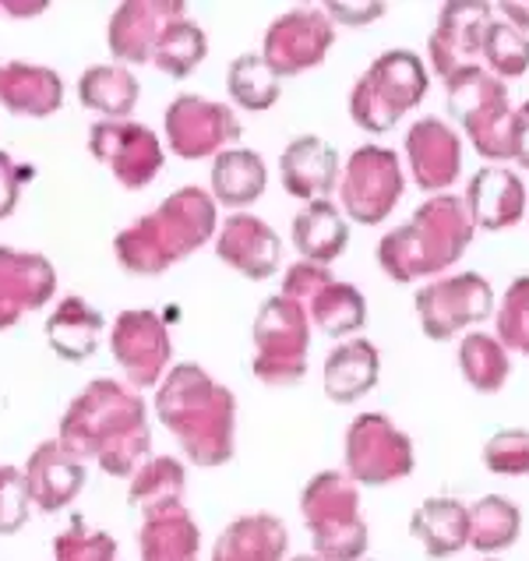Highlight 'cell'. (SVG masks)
I'll use <instances>...</instances> for the list:
<instances>
[{
    "label": "cell",
    "mask_w": 529,
    "mask_h": 561,
    "mask_svg": "<svg viewBox=\"0 0 529 561\" xmlns=\"http://www.w3.org/2000/svg\"><path fill=\"white\" fill-rule=\"evenodd\" d=\"M60 445H68L82 462L95 459L114 477H135L152 445L146 403L127 385L95 378L64 413Z\"/></svg>",
    "instance_id": "1"
},
{
    "label": "cell",
    "mask_w": 529,
    "mask_h": 561,
    "mask_svg": "<svg viewBox=\"0 0 529 561\" xmlns=\"http://www.w3.org/2000/svg\"><path fill=\"white\" fill-rule=\"evenodd\" d=\"M156 413L170 435L181 442L184 456L198 467H222L233 456L237 403L198 364H176L159 381Z\"/></svg>",
    "instance_id": "2"
},
{
    "label": "cell",
    "mask_w": 529,
    "mask_h": 561,
    "mask_svg": "<svg viewBox=\"0 0 529 561\" xmlns=\"http://www.w3.org/2000/svg\"><path fill=\"white\" fill-rule=\"evenodd\" d=\"M473 244V222L462 198L430 195L410 222L381 237L378 262L392 283H416L441 276Z\"/></svg>",
    "instance_id": "3"
},
{
    "label": "cell",
    "mask_w": 529,
    "mask_h": 561,
    "mask_svg": "<svg viewBox=\"0 0 529 561\" xmlns=\"http://www.w3.org/2000/svg\"><path fill=\"white\" fill-rule=\"evenodd\" d=\"M216 233V198L202 187H181L152 216L135 219L117 237V259L127 272L159 276L170 265L187 259Z\"/></svg>",
    "instance_id": "4"
},
{
    "label": "cell",
    "mask_w": 529,
    "mask_h": 561,
    "mask_svg": "<svg viewBox=\"0 0 529 561\" xmlns=\"http://www.w3.org/2000/svg\"><path fill=\"white\" fill-rule=\"evenodd\" d=\"M430 89V71L413 50H389L367 68L349 92V117L367 135H384Z\"/></svg>",
    "instance_id": "5"
},
{
    "label": "cell",
    "mask_w": 529,
    "mask_h": 561,
    "mask_svg": "<svg viewBox=\"0 0 529 561\" xmlns=\"http://www.w3.org/2000/svg\"><path fill=\"white\" fill-rule=\"evenodd\" d=\"M448 110L467 131L470 146L491 159V163H505L511 159V124H516V110L508 103V85L487 75L480 64H470L456 75L445 78Z\"/></svg>",
    "instance_id": "6"
},
{
    "label": "cell",
    "mask_w": 529,
    "mask_h": 561,
    "mask_svg": "<svg viewBox=\"0 0 529 561\" xmlns=\"http://www.w3.org/2000/svg\"><path fill=\"white\" fill-rule=\"evenodd\" d=\"M357 484L343 473H318L303 488V519L314 534L322 561H357L367 551V526L357 512Z\"/></svg>",
    "instance_id": "7"
},
{
    "label": "cell",
    "mask_w": 529,
    "mask_h": 561,
    "mask_svg": "<svg viewBox=\"0 0 529 561\" xmlns=\"http://www.w3.org/2000/svg\"><path fill=\"white\" fill-rule=\"evenodd\" d=\"M254 357L251 367L265 385H297L308 375L311 318L290 297H268L251 329Z\"/></svg>",
    "instance_id": "8"
},
{
    "label": "cell",
    "mask_w": 529,
    "mask_h": 561,
    "mask_svg": "<svg viewBox=\"0 0 529 561\" xmlns=\"http://www.w3.org/2000/svg\"><path fill=\"white\" fill-rule=\"evenodd\" d=\"M413 304L427 340L448 343L452 335L484 325L494 314V286L480 272H459V276L421 286Z\"/></svg>",
    "instance_id": "9"
},
{
    "label": "cell",
    "mask_w": 529,
    "mask_h": 561,
    "mask_svg": "<svg viewBox=\"0 0 529 561\" xmlns=\"http://www.w3.org/2000/svg\"><path fill=\"white\" fill-rule=\"evenodd\" d=\"M403 191H406L403 163L384 146H360L346 159V167L340 173L343 216L353 222H364V227H375V222L389 219L399 198H403Z\"/></svg>",
    "instance_id": "10"
},
{
    "label": "cell",
    "mask_w": 529,
    "mask_h": 561,
    "mask_svg": "<svg viewBox=\"0 0 529 561\" xmlns=\"http://www.w3.org/2000/svg\"><path fill=\"white\" fill-rule=\"evenodd\" d=\"M346 467L360 484H389L413 470V445L389 416L360 413L346 431Z\"/></svg>",
    "instance_id": "11"
},
{
    "label": "cell",
    "mask_w": 529,
    "mask_h": 561,
    "mask_svg": "<svg viewBox=\"0 0 529 561\" xmlns=\"http://www.w3.org/2000/svg\"><path fill=\"white\" fill-rule=\"evenodd\" d=\"M335 43V25L322 8H297L268 25L262 57L279 78L318 68Z\"/></svg>",
    "instance_id": "12"
},
{
    "label": "cell",
    "mask_w": 529,
    "mask_h": 561,
    "mask_svg": "<svg viewBox=\"0 0 529 561\" xmlns=\"http://www.w3.org/2000/svg\"><path fill=\"white\" fill-rule=\"evenodd\" d=\"M166 138L170 152L181 159H216L240 138V121L230 106L205 100V95H176L166 110Z\"/></svg>",
    "instance_id": "13"
},
{
    "label": "cell",
    "mask_w": 529,
    "mask_h": 561,
    "mask_svg": "<svg viewBox=\"0 0 529 561\" xmlns=\"http://www.w3.org/2000/svg\"><path fill=\"white\" fill-rule=\"evenodd\" d=\"M110 350L120 360L124 375L131 378L135 389H152L166 378L170 360H173V343L163 325V318L156 311L135 308L124 311L114 322V335H110Z\"/></svg>",
    "instance_id": "14"
},
{
    "label": "cell",
    "mask_w": 529,
    "mask_h": 561,
    "mask_svg": "<svg viewBox=\"0 0 529 561\" xmlns=\"http://www.w3.org/2000/svg\"><path fill=\"white\" fill-rule=\"evenodd\" d=\"M92 156L114 173L124 187H146L163 167V146L149 127L131 121H100L92 127Z\"/></svg>",
    "instance_id": "15"
},
{
    "label": "cell",
    "mask_w": 529,
    "mask_h": 561,
    "mask_svg": "<svg viewBox=\"0 0 529 561\" xmlns=\"http://www.w3.org/2000/svg\"><path fill=\"white\" fill-rule=\"evenodd\" d=\"M494 4H445L438 25L427 39V57L435 75L448 78L480 60V43L491 25Z\"/></svg>",
    "instance_id": "16"
},
{
    "label": "cell",
    "mask_w": 529,
    "mask_h": 561,
    "mask_svg": "<svg viewBox=\"0 0 529 561\" xmlns=\"http://www.w3.org/2000/svg\"><path fill=\"white\" fill-rule=\"evenodd\" d=\"M406 159L416 187L441 195L462 173V138L441 117H424L406 135Z\"/></svg>",
    "instance_id": "17"
},
{
    "label": "cell",
    "mask_w": 529,
    "mask_h": 561,
    "mask_svg": "<svg viewBox=\"0 0 529 561\" xmlns=\"http://www.w3.org/2000/svg\"><path fill=\"white\" fill-rule=\"evenodd\" d=\"M57 290V272L43 254L0 248V329L22 322L25 311L43 308Z\"/></svg>",
    "instance_id": "18"
},
{
    "label": "cell",
    "mask_w": 529,
    "mask_h": 561,
    "mask_svg": "<svg viewBox=\"0 0 529 561\" xmlns=\"http://www.w3.org/2000/svg\"><path fill=\"white\" fill-rule=\"evenodd\" d=\"M462 205H467L473 230H508L526 216L529 205V191L522 184L519 173H511L505 167H480L473 178L467 195H462Z\"/></svg>",
    "instance_id": "19"
},
{
    "label": "cell",
    "mask_w": 529,
    "mask_h": 561,
    "mask_svg": "<svg viewBox=\"0 0 529 561\" xmlns=\"http://www.w3.org/2000/svg\"><path fill=\"white\" fill-rule=\"evenodd\" d=\"M216 254L230 268H237L248 279H268L279 272L283 262V240L279 233L268 227L265 219L237 213L222 222V230L216 237Z\"/></svg>",
    "instance_id": "20"
},
{
    "label": "cell",
    "mask_w": 529,
    "mask_h": 561,
    "mask_svg": "<svg viewBox=\"0 0 529 561\" xmlns=\"http://www.w3.org/2000/svg\"><path fill=\"white\" fill-rule=\"evenodd\" d=\"M22 473H25L28 502L39 512H57L64 505H71L78 499V491L85 488V462L68 445H60V438L43 442L28 456V467Z\"/></svg>",
    "instance_id": "21"
},
{
    "label": "cell",
    "mask_w": 529,
    "mask_h": 561,
    "mask_svg": "<svg viewBox=\"0 0 529 561\" xmlns=\"http://www.w3.org/2000/svg\"><path fill=\"white\" fill-rule=\"evenodd\" d=\"M184 19V4L176 0H131L120 4L110 19V50L127 64L152 60V50L170 22Z\"/></svg>",
    "instance_id": "22"
},
{
    "label": "cell",
    "mask_w": 529,
    "mask_h": 561,
    "mask_svg": "<svg viewBox=\"0 0 529 561\" xmlns=\"http://www.w3.org/2000/svg\"><path fill=\"white\" fill-rule=\"evenodd\" d=\"M279 178L286 195L300 202H322L340 184V152L325 138L300 135L279 156Z\"/></svg>",
    "instance_id": "23"
},
{
    "label": "cell",
    "mask_w": 529,
    "mask_h": 561,
    "mask_svg": "<svg viewBox=\"0 0 529 561\" xmlns=\"http://www.w3.org/2000/svg\"><path fill=\"white\" fill-rule=\"evenodd\" d=\"M64 103L60 75L39 64L4 60L0 64V106L14 117H50Z\"/></svg>",
    "instance_id": "24"
},
{
    "label": "cell",
    "mask_w": 529,
    "mask_h": 561,
    "mask_svg": "<svg viewBox=\"0 0 529 561\" xmlns=\"http://www.w3.org/2000/svg\"><path fill=\"white\" fill-rule=\"evenodd\" d=\"M322 378H325V396L332 399V403H340V407L357 403V399H364L367 392H371L381 378L378 346L371 340H364V335L340 343L325 357Z\"/></svg>",
    "instance_id": "25"
},
{
    "label": "cell",
    "mask_w": 529,
    "mask_h": 561,
    "mask_svg": "<svg viewBox=\"0 0 529 561\" xmlns=\"http://www.w3.org/2000/svg\"><path fill=\"white\" fill-rule=\"evenodd\" d=\"M141 561H198L202 534L184 505L156 508L141 516L138 530Z\"/></svg>",
    "instance_id": "26"
},
{
    "label": "cell",
    "mask_w": 529,
    "mask_h": 561,
    "mask_svg": "<svg viewBox=\"0 0 529 561\" xmlns=\"http://www.w3.org/2000/svg\"><path fill=\"white\" fill-rule=\"evenodd\" d=\"M294 248L300 251L303 262L325 265L343 259L349 248V222L340 213V205H332L329 198L308 202L294 219Z\"/></svg>",
    "instance_id": "27"
},
{
    "label": "cell",
    "mask_w": 529,
    "mask_h": 561,
    "mask_svg": "<svg viewBox=\"0 0 529 561\" xmlns=\"http://www.w3.org/2000/svg\"><path fill=\"white\" fill-rule=\"evenodd\" d=\"M100 335H103V314L85 304L82 297H64L50 322H46V343L57 357L64 360H85L95 354V346H100Z\"/></svg>",
    "instance_id": "28"
},
{
    "label": "cell",
    "mask_w": 529,
    "mask_h": 561,
    "mask_svg": "<svg viewBox=\"0 0 529 561\" xmlns=\"http://www.w3.org/2000/svg\"><path fill=\"white\" fill-rule=\"evenodd\" d=\"M286 526L276 516H244L230 523L212 548V561H283Z\"/></svg>",
    "instance_id": "29"
},
{
    "label": "cell",
    "mask_w": 529,
    "mask_h": 561,
    "mask_svg": "<svg viewBox=\"0 0 529 561\" xmlns=\"http://www.w3.org/2000/svg\"><path fill=\"white\" fill-rule=\"evenodd\" d=\"M268 187V167L251 149H227L212 159V195L227 208H244L258 202Z\"/></svg>",
    "instance_id": "30"
},
{
    "label": "cell",
    "mask_w": 529,
    "mask_h": 561,
    "mask_svg": "<svg viewBox=\"0 0 529 561\" xmlns=\"http://www.w3.org/2000/svg\"><path fill=\"white\" fill-rule=\"evenodd\" d=\"M413 537L424 543L427 554L445 558L470 540V512L452 499H430L413 512Z\"/></svg>",
    "instance_id": "31"
},
{
    "label": "cell",
    "mask_w": 529,
    "mask_h": 561,
    "mask_svg": "<svg viewBox=\"0 0 529 561\" xmlns=\"http://www.w3.org/2000/svg\"><path fill=\"white\" fill-rule=\"evenodd\" d=\"M78 100L100 110L106 121H124L138 103V82L120 64H95L78 78Z\"/></svg>",
    "instance_id": "32"
},
{
    "label": "cell",
    "mask_w": 529,
    "mask_h": 561,
    "mask_svg": "<svg viewBox=\"0 0 529 561\" xmlns=\"http://www.w3.org/2000/svg\"><path fill=\"white\" fill-rule=\"evenodd\" d=\"M311 322L322 329L325 335H353L367 325V300L353 283L329 279L308 304H303Z\"/></svg>",
    "instance_id": "33"
},
{
    "label": "cell",
    "mask_w": 529,
    "mask_h": 561,
    "mask_svg": "<svg viewBox=\"0 0 529 561\" xmlns=\"http://www.w3.org/2000/svg\"><path fill=\"white\" fill-rule=\"evenodd\" d=\"M459 371L476 392L494 396L505 389V381L511 378V360L508 350L487 332H470L459 343Z\"/></svg>",
    "instance_id": "34"
},
{
    "label": "cell",
    "mask_w": 529,
    "mask_h": 561,
    "mask_svg": "<svg viewBox=\"0 0 529 561\" xmlns=\"http://www.w3.org/2000/svg\"><path fill=\"white\" fill-rule=\"evenodd\" d=\"M131 505L146 516L156 508L184 505V467L173 456L146 459L131 477Z\"/></svg>",
    "instance_id": "35"
},
{
    "label": "cell",
    "mask_w": 529,
    "mask_h": 561,
    "mask_svg": "<svg viewBox=\"0 0 529 561\" xmlns=\"http://www.w3.org/2000/svg\"><path fill=\"white\" fill-rule=\"evenodd\" d=\"M227 85H230L233 103L240 110H251V114H265L283 95V78L268 68L262 54H240L230 64Z\"/></svg>",
    "instance_id": "36"
},
{
    "label": "cell",
    "mask_w": 529,
    "mask_h": 561,
    "mask_svg": "<svg viewBox=\"0 0 529 561\" xmlns=\"http://www.w3.org/2000/svg\"><path fill=\"white\" fill-rule=\"evenodd\" d=\"M205 54H208L205 32L195 22L176 19V22L166 25L163 36H159L152 60H156V68L166 71L170 78H187L205 60Z\"/></svg>",
    "instance_id": "37"
},
{
    "label": "cell",
    "mask_w": 529,
    "mask_h": 561,
    "mask_svg": "<svg viewBox=\"0 0 529 561\" xmlns=\"http://www.w3.org/2000/svg\"><path fill=\"white\" fill-rule=\"evenodd\" d=\"M480 57L487 64V75H494L498 82H508V78H522L529 71V36L519 32L516 25L491 19L484 43H480Z\"/></svg>",
    "instance_id": "38"
},
{
    "label": "cell",
    "mask_w": 529,
    "mask_h": 561,
    "mask_svg": "<svg viewBox=\"0 0 529 561\" xmlns=\"http://www.w3.org/2000/svg\"><path fill=\"white\" fill-rule=\"evenodd\" d=\"M519 534V508L505 502V499H484L476 502V508L470 512V540L480 551H498L508 548Z\"/></svg>",
    "instance_id": "39"
},
{
    "label": "cell",
    "mask_w": 529,
    "mask_h": 561,
    "mask_svg": "<svg viewBox=\"0 0 529 561\" xmlns=\"http://www.w3.org/2000/svg\"><path fill=\"white\" fill-rule=\"evenodd\" d=\"M494 322H498V340L511 354L529 357V276H519L508 283L502 297V308H494Z\"/></svg>",
    "instance_id": "40"
},
{
    "label": "cell",
    "mask_w": 529,
    "mask_h": 561,
    "mask_svg": "<svg viewBox=\"0 0 529 561\" xmlns=\"http://www.w3.org/2000/svg\"><path fill=\"white\" fill-rule=\"evenodd\" d=\"M114 558H117V540L103 530H92L85 523H71L54 540V561H114Z\"/></svg>",
    "instance_id": "41"
},
{
    "label": "cell",
    "mask_w": 529,
    "mask_h": 561,
    "mask_svg": "<svg viewBox=\"0 0 529 561\" xmlns=\"http://www.w3.org/2000/svg\"><path fill=\"white\" fill-rule=\"evenodd\" d=\"M484 459L494 473H508V477H522L529 473V431H498L487 448H484Z\"/></svg>",
    "instance_id": "42"
},
{
    "label": "cell",
    "mask_w": 529,
    "mask_h": 561,
    "mask_svg": "<svg viewBox=\"0 0 529 561\" xmlns=\"http://www.w3.org/2000/svg\"><path fill=\"white\" fill-rule=\"evenodd\" d=\"M28 488L19 467H0V537L19 534L28 519Z\"/></svg>",
    "instance_id": "43"
},
{
    "label": "cell",
    "mask_w": 529,
    "mask_h": 561,
    "mask_svg": "<svg viewBox=\"0 0 529 561\" xmlns=\"http://www.w3.org/2000/svg\"><path fill=\"white\" fill-rule=\"evenodd\" d=\"M332 279V272L325 268V265H314V262H297V265H290L286 268V279H283V297H290V300H297L300 308L308 304L322 286Z\"/></svg>",
    "instance_id": "44"
},
{
    "label": "cell",
    "mask_w": 529,
    "mask_h": 561,
    "mask_svg": "<svg viewBox=\"0 0 529 561\" xmlns=\"http://www.w3.org/2000/svg\"><path fill=\"white\" fill-rule=\"evenodd\" d=\"M32 178L25 173L8 152H0V219L14 213V205H19V191H22V181Z\"/></svg>",
    "instance_id": "45"
},
{
    "label": "cell",
    "mask_w": 529,
    "mask_h": 561,
    "mask_svg": "<svg viewBox=\"0 0 529 561\" xmlns=\"http://www.w3.org/2000/svg\"><path fill=\"white\" fill-rule=\"evenodd\" d=\"M329 19H340L343 25H367V22H375V19H381L384 14V4H329V8H322Z\"/></svg>",
    "instance_id": "46"
},
{
    "label": "cell",
    "mask_w": 529,
    "mask_h": 561,
    "mask_svg": "<svg viewBox=\"0 0 529 561\" xmlns=\"http://www.w3.org/2000/svg\"><path fill=\"white\" fill-rule=\"evenodd\" d=\"M511 159L529 167V100L516 110V124H511Z\"/></svg>",
    "instance_id": "47"
},
{
    "label": "cell",
    "mask_w": 529,
    "mask_h": 561,
    "mask_svg": "<svg viewBox=\"0 0 529 561\" xmlns=\"http://www.w3.org/2000/svg\"><path fill=\"white\" fill-rule=\"evenodd\" d=\"M505 14L508 25H516L519 32H529V0H508V4L498 8Z\"/></svg>",
    "instance_id": "48"
},
{
    "label": "cell",
    "mask_w": 529,
    "mask_h": 561,
    "mask_svg": "<svg viewBox=\"0 0 529 561\" xmlns=\"http://www.w3.org/2000/svg\"><path fill=\"white\" fill-rule=\"evenodd\" d=\"M294 561H322L318 554H300V558H294Z\"/></svg>",
    "instance_id": "49"
},
{
    "label": "cell",
    "mask_w": 529,
    "mask_h": 561,
    "mask_svg": "<svg viewBox=\"0 0 529 561\" xmlns=\"http://www.w3.org/2000/svg\"><path fill=\"white\" fill-rule=\"evenodd\" d=\"M526 208H529V205H526Z\"/></svg>",
    "instance_id": "50"
}]
</instances>
